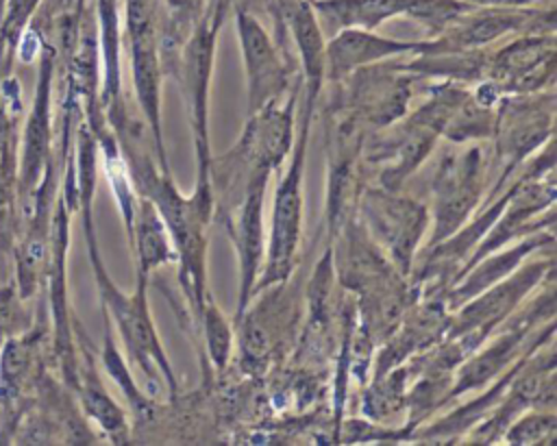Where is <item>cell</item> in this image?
I'll use <instances>...</instances> for the list:
<instances>
[{
  "mask_svg": "<svg viewBox=\"0 0 557 446\" xmlns=\"http://www.w3.org/2000/svg\"><path fill=\"white\" fill-rule=\"evenodd\" d=\"M78 209L83 213V231H85V239H87L91 270H94L96 285L100 292L102 313H107V318L111 322H115V329L124 342V348H126L131 361L141 370V374L148 381H154L157 374H161V379L170 392V400L174 402L178 398V383L174 376V368L161 346L159 333L150 318L148 296H146L148 276L137 274V281H135L137 285H135L133 294L120 292L100 259L98 239L94 233L91 205L83 202V205H78Z\"/></svg>",
  "mask_w": 557,
  "mask_h": 446,
  "instance_id": "cell-1",
  "label": "cell"
},
{
  "mask_svg": "<svg viewBox=\"0 0 557 446\" xmlns=\"http://www.w3.org/2000/svg\"><path fill=\"white\" fill-rule=\"evenodd\" d=\"M320 91L305 87V107L298 141L292 146L289 163L283 172V178L274 191L272 222L265 244V263L263 272L257 276L255 294L272 285L287 283L296 265V252L302 228V174H305V154L311 131V115L315 109Z\"/></svg>",
  "mask_w": 557,
  "mask_h": 446,
  "instance_id": "cell-2",
  "label": "cell"
},
{
  "mask_svg": "<svg viewBox=\"0 0 557 446\" xmlns=\"http://www.w3.org/2000/svg\"><path fill=\"white\" fill-rule=\"evenodd\" d=\"M231 0L211 2L205 17L198 22L194 33L189 35L178 65L176 80L183 87V96L189 109V120L194 128V146H196V161H198V181L194 196L213 211V196L209 185V165H211V150H209V87H211V72L215 61V46L218 33L224 22L226 9Z\"/></svg>",
  "mask_w": 557,
  "mask_h": 446,
  "instance_id": "cell-3",
  "label": "cell"
},
{
  "mask_svg": "<svg viewBox=\"0 0 557 446\" xmlns=\"http://www.w3.org/2000/svg\"><path fill=\"white\" fill-rule=\"evenodd\" d=\"M555 255L546 252L544 259L531 261L524 268H516L509 276L479 292L474 298L463 302L450 313L446 337L457 339L466 355H472L511 313L518 309L522 298L537 285L553 276Z\"/></svg>",
  "mask_w": 557,
  "mask_h": 446,
  "instance_id": "cell-4",
  "label": "cell"
},
{
  "mask_svg": "<svg viewBox=\"0 0 557 446\" xmlns=\"http://www.w3.org/2000/svg\"><path fill=\"white\" fill-rule=\"evenodd\" d=\"M553 87L533 94H507L498 100L492 137L496 139V159L503 163V172L492 194L503 191L509 176L548 139H553Z\"/></svg>",
  "mask_w": 557,
  "mask_h": 446,
  "instance_id": "cell-5",
  "label": "cell"
},
{
  "mask_svg": "<svg viewBox=\"0 0 557 446\" xmlns=\"http://www.w3.org/2000/svg\"><path fill=\"white\" fill-rule=\"evenodd\" d=\"M361 220L368 237L403 276H409L413 272L416 248L429 224L424 202L403 196L398 189L368 187L361 194Z\"/></svg>",
  "mask_w": 557,
  "mask_h": 446,
  "instance_id": "cell-6",
  "label": "cell"
},
{
  "mask_svg": "<svg viewBox=\"0 0 557 446\" xmlns=\"http://www.w3.org/2000/svg\"><path fill=\"white\" fill-rule=\"evenodd\" d=\"M553 315H555V281L550 278L546 283V289L531 305H527L507 326H503V331L492 339V344H487L483 350L476 348L474 355H468V359L457 366L459 374L448 389L446 402L470 389H481L485 383L494 381L500 372H505L511 363H516L518 357L522 355V348L535 337L537 322H542V318H553ZM548 339H542L529 346L527 350L542 346Z\"/></svg>",
  "mask_w": 557,
  "mask_h": 446,
  "instance_id": "cell-7",
  "label": "cell"
},
{
  "mask_svg": "<svg viewBox=\"0 0 557 446\" xmlns=\"http://www.w3.org/2000/svg\"><path fill=\"white\" fill-rule=\"evenodd\" d=\"M318 22L333 33L342 28L376 30L383 22L405 15L420 22L429 35H440L459 15L474 9L466 0H309Z\"/></svg>",
  "mask_w": 557,
  "mask_h": 446,
  "instance_id": "cell-8",
  "label": "cell"
},
{
  "mask_svg": "<svg viewBox=\"0 0 557 446\" xmlns=\"http://www.w3.org/2000/svg\"><path fill=\"white\" fill-rule=\"evenodd\" d=\"M485 187L481 146L446 154L433 176V233L426 248L455 235L474 213Z\"/></svg>",
  "mask_w": 557,
  "mask_h": 446,
  "instance_id": "cell-9",
  "label": "cell"
},
{
  "mask_svg": "<svg viewBox=\"0 0 557 446\" xmlns=\"http://www.w3.org/2000/svg\"><path fill=\"white\" fill-rule=\"evenodd\" d=\"M235 28L246 65L248 115H252L289 89L294 61L278 48L259 20L242 7L235 9Z\"/></svg>",
  "mask_w": 557,
  "mask_h": 446,
  "instance_id": "cell-10",
  "label": "cell"
},
{
  "mask_svg": "<svg viewBox=\"0 0 557 446\" xmlns=\"http://www.w3.org/2000/svg\"><path fill=\"white\" fill-rule=\"evenodd\" d=\"M57 48L41 41V59L37 72V87L30 104V113L24 122L20 154H17V200H24L39 185L52 157V83H54Z\"/></svg>",
  "mask_w": 557,
  "mask_h": 446,
  "instance_id": "cell-11",
  "label": "cell"
},
{
  "mask_svg": "<svg viewBox=\"0 0 557 446\" xmlns=\"http://www.w3.org/2000/svg\"><path fill=\"white\" fill-rule=\"evenodd\" d=\"M270 176H259L250 183L246 196L237 205V209L222 222L226 228L235 255H237V268H239V287H237V309L235 320L242 318V313L248 309L250 298L255 296V283L261 270V257H263V200H265V187Z\"/></svg>",
  "mask_w": 557,
  "mask_h": 446,
  "instance_id": "cell-12",
  "label": "cell"
},
{
  "mask_svg": "<svg viewBox=\"0 0 557 446\" xmlns=\"http://www.w3.org/2000/svg\"><path fill=\"white\" fill-rule=\"evenodd\" d=\"M424 50L426 39L409 41L381 37L374 30L366 28H342L324 44V78H329L331 83H342L359 67L396 57L422 54Z\"/></svg>",
  "mask_w": 557,
  "mask_h": 446,
  "instance_id": "cell-13",
  "label": "cell"
},
{
  "mask_svg": "<svg viewBox=\"0 0 557 446\" xmlns=\"http://www.w3.org/2000/svg\"><path fill=\"white\" fill-rule=\"evenodd\" d=\"M72 331L76 346V385L74 394L78 398L81 409L87 418H91L102 433L115 442H128V422L124 411L117 407V402L109 396V392L102 385V379L96 368L94 352L89 348V342H85V333L81 324L72 318Z\"/></svg>",
  "mask_w": 557,
  "mask_h": 446,
  "instance_id": "cell-14",
  "label": "cell"
},
{
  "mask_svg": "<svg viewBox=\"0 0 557 446\" xmlns=\"http://www.w3.org/2000/svg\"><path fill=\"white\" fill-rule=\"evenodd\" d=\"M555 246V235L553 228H544V231H535L529 233L524 239H520L513 248L509 250H494L490 255H485L483 259H479L461 278L455 281V285L444 294V302L450 311H455L457 307H461L463 302H468L470 298H474L479 292L487 289L490 285L498 283L500 278L509 276L518 265H522V261L533 255L537 248H548Z\"/></svg>",
  "mask_w": 557,
  "mask_h": 446,
  "instance_id": "cell-15",
  "label": "cell"
},
{
  "mask_svg": "<svg viewBox=\"0 0 557 446\" xmlns=\"http://www.w3.org/2000/svg\"><path fill=\"white\" fill-rule=\"evenodd\" d=\"M126 235L135 252L137 274L150 276L152 270L165 263H176V252H174L168 226L150 198L137 196L133 222Z\"/></svg>",
  "mask_w": 557,
  "mask_h": 446,
  "instance_id": "cell-16",
  "label": "cell"
},
{
  "mask_svg": "<svg viewBox=\"0 0 557 446\" xmlns=\"http://www.w3.org/2000/svg\"><path fill=\"white\" fill-rule=\"evenodd\" d=\"M96 15H98V48L104 61V83L102 91L98 94L100 109L115 104L122 100V83H120V11L117 0H96Z\"/></svg>",
  "mask_w": 557,
  "mask_h": 446,
  "instance_id": "cell-17",
  "label": "cell"
},
{
  "mask_svg": "<svg viewBox=\"0 0 557 446\" xmlns=\"http://www.w3.org/2000/svg\"><path fill=\"white\" fill-rule=\"evenodd\" d=\"M104 315V346H102V368L107 370V374L120 385V389L124 392V396H126V400H128V405H131V409H133V413H135V418H137V422L141 420V422H150V416L152 413H157V407L146 398V394L137 387V383H135V379H133V374H131V370H128V366L124 363V359H122V355H120V350H117V344H115V339H113V331H111V320L107 318V313H102Z\"/></svg>",
  "mask_w": 557,
  "mask_h": 446,
  "instance_id": "cell-18",
  "label": "cell"
},
{
  "mask_svg": "<svg viewBox=\"0 0 557 446\" xmlns=\"http://www.w3.org/2000/svg\"><path fill=\"white\" fill-rule=\"evenodd\" d=\"M198 329H205L207 357H209L211 366L218 372H222L228 366L231 346H233V331H231L228 320L224 318V313L215 305L211 292H207V296H205V305H202Z\"/></svg>",
  "mask_w": 557,
  "mask_h": 446,
  "instance_id": "cell-19",
  "label": "cell"
},
{
  "mask_svg": "<svg viewBox=\"0 0 557 446\" xmlns=\"http://www.w3.org/2000/svg\"><path fill=\"white\" fill-rule=\"evenodd\" d=\"M41 0H7L0 20V76L11 72L15 46L24 28L33 22Z\"/></svg>",
  "mask_w": 557,
  "mask_h": 446,
  "instance_id": "cell-20",
  "label": "cell"
},
{
  "mask_svg": "<svg viewBox=\"0 0 557 446\" xmlns=\"http://www.w3.org/2000/svg\"><path fill=\"white\" fill-rule=\"evenodd\" d=\"M557 431V416L555 411L533 409L531 413H520L503 433L507 444L513 446H529L540 442H550Z\"/></svg>",
  "mask_w": 557,
  "mask_h": 446,
  "instance_id": "cell-21",
  "label": "cell"
},
{
  "mask_svg": "<svg viewBox=\"0 0 557 446\" xmlns=\"http://www.w3.org/2000/svg\"><path fill=\"white\" fill-rule=\"evenodd\" d=\"M472 7H492V9H522V7H531L533 2L540 0H466Z\"/></svg>",
  "mask_w": 557,
  "mask_h": 446,
  "instance_id": "cell-22",
  "label": "cell"
},
{
  "mask_svg": "<svg viewBox=\"0 0 557 446\" xmlns=\"http://www.w3.org/2000/svg\"><path fill=\"white\" fill-rule=\"evenodd\" d=\"M265 2H268L270 11H272V17L274 20H283V17H287V13L292 11L296 0H265Z\"/></svg>",
  "mask_w": 557,
  "mask_h": 446,
  "instance_id": "cell-23",
  "label": "cell"
},
{
  "mask_svg": "<svg viewBox=\"0 0 557 446\" xmlns=\"http://www.w3.org/2000/svg\"><path fill=\"white\" fill-rule=\"evenodd\" d=\"M7 337H9V335H7V333H4V329L0 326V348H2V344H4V339H7Z\"/></svg>",
  "mask_w": 557,
  "mask_h": 446,
  "instance_id": "cell-24",
  "label": "cell"
},
{
  "mask_svg": "<svg viewBox=\"0 0 557 446\" xmlns=\"http://www.w3.org/2000/svg\"><path fill=\"white\" fill-rule=\"evenodd\" d=\"M4 2L7 0H0V20H2V13H4Z\"/></svg>",
  "mask_w": 557,
  "mask_h": 446,
  "instance_id": "cell-25",
  "label": "cell"
}]
</instances>
